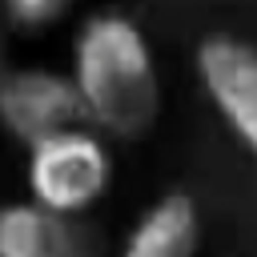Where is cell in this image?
Returning a JSON list of instances; mask_svg holds the SVG:
<instances>
[{
	"label": "cell",
	"mask_w": 257,
	"mask_h": 257,
	"mask_svg": "<svg viewBox=\"0 0 257 257\" xmlns=\"http://www.w3.org/2000/svg\"><path fill=\"white\" fill-rule=\"evenodd\" d=\"M72 84L84 124L104 137H145L161 112V76L145 32L116 12L88 16L72 44Z\"/></svg>",
	"instance_id": "obj_1"
},
{
	"label": "cell",
	"mask_w": 257,
	"mask_h": 257,
	"mask_svg": "<svg viewBox=\"0 0 257 257\" xmlns=\"http://www.w3.org/2000/svg\"><path fill=\"white\" fill-rule=\"evenodd\" d=\"M112 181L108 149L96 133L84 124H72L64 133L44 137L28 149V189L32 201L56 209V213H80L104 197Z\"/></svg>",
	"instance_id": "obj_2"
},
{
	"label": "cell",
	"mask_w": 257,
	"mask_h": 257,
	"mask_svg": "<svg viewBox=\"0 0 257 257\" xmlns=\"http://www.w3.org/2000/svg\"><path fill=\"white\" fill-rule=\"evenodd\" d=\"M0 124L24 149L72 124H84V108L72 76H60L52 68L0 72Z\"/></svg>",
	"instance_id": "obj_3"
},
{
	"label": "cell",
	"mask_w": 257,
	"mask_h": 257,
	"mask_svg": "<svg viewBox=\"0 0 257 257\" xmlns=\"http://www.w3.org/2000/svg\"><path fill=\"white\" fill-rule=\"evenodd\" d=\"M197 76L209 104L257 157V48L237 36H205L197 44Z\"/></svg>",
	"instance_id": "obj_4"
},
{
	"label": "cell",
	"mask_w": 257,
	"mask_h": 257,
	"mask_svg": "<svg viewBox=\"0 0 257 257\" xmlns=\"http://www.w3.org/2000/svg\"><path fill=\"white\" fill-rule=\"evenodd\" d=\"M0 257H84V237L68 213L20 201L0 209Z\"/></svg>",
	"instance_id": "obj_5"
},
{
	"label": "cell",
	"mask_w": 257,
	"mask_h": 257,
	"mask_svg": "<svg viewBox=\"0 0 257 257\" xmlns=\"http://www.w3.org/2000/svg\"><path fill=\"white\" fill-rule=\"evenodd\" d=\"M201 217L189 193H165L141 213L120 257H197Z\"/></svg>",
	"instance_id": "obj_6"
},
{
	"label": "cell",
	"mask_w": 257,
	"mask_h": 257,
	"mask_svg": "<svg viewBox=\"0 0 257 257\" xmlns=\"http://www.w3.org/2000/svg\"><path fill=\"white\" fill-rule=\"evenodd\" d=\"M76 0H4V12L20 24V28H44L52 20H60Z\"/></svg>",
	"instance_id": "obj_7"
}]
</instances>
